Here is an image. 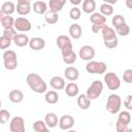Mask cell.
<instances>
[{"mask_svg": "<svg viewBox=\"0 0 132 132\" xmlns=\"http://www.w3.org/2000/svg\"><path fill=\"white\" fill-rule=\"evenodd\" d=\"M26 82L28 87L35 93L42 94V93H45L47 90L46 82L37 73H29L26 77Z\"/></svg>", "mask_w": 132, "mask_h": 132, "instance_id": "obj_1", "label": "cell"}, {"mask_svg": "<svg viewBox=\"0 0 132 132\" xmlns=\"http://www.w3.org/2000/svg\"><path fill=\"white\" fill-rule=\"evenodd\" d=\"M56 42H57L58 47L61 50L62 58L68 56L74 52L73 46H72V42L67 35H59L56 39Z\"/></svg>", "mask_w": 132, "mask_h": 132, "instance_id": "obj_2", "label": "cell"}, {"mask_svg": "<svg viewBox=\"0 0 132 132\" xmlns=\"http://www.w3.org/2000/svg\"><path fill=\"white\" fill-rule=\"evenodd\" d=\"M121 105H122V99L118 94H110L107 98L106 101V110L111 113V114H116L120 111L121 109Z\"/></svg>", "mask_w": 132, "mask_h": 132, "instance_id": "obj_3", "label": "cell"}, {"mask_svg": "<svg viewBox=\"0 0 132 132\" xmlns=\"http://www.w3.org/2000/svg\"><path fill=\"white\" fill-rule=\"evenodd\" d=\"M3 65L7 70H14L16 68L18 58L14 51L8 50L3 53Z\"/></svg>", "mask_w": 132, "mask_h": 132, "instance_id": "obj_4", "label": "cell"}, {"mask_svg": "<svg viewBox=\"0 0 132 132\" xmlns=\"http://www.w3.org/2000/svg\"><path fill=\"white\" fill-rule=\"evenodd\" d=\"M106 64L101 61H88L86 70L90 74H103L106 72Z\"/></svg>", "mask_w": 132, "mask_h": 132, "instance_id": "obj_5", "label": "cell"}, {"mask_svg": "<svg viewBox=\"0 0 132 132\" xmlns=\"http://www.w3.org/2000/svg\"><path fill=\"white\" fill-rule=\"evenodd\" d=\"M102 92H103V84L101 80L96 79L89 86L86 94L91 100H94V99H97L102 94Z\"/></svg>", "mask_w": 132, "mask_h": 132, "instance_id": "obj_6", "label": "cell"}, {"mask_svg": "<svg viewBox=\"0 0 132 132\" xmlns=\"http://www.w3.org/2000/svg\"><path fill=\"white\" fill-rule=\"evenodd\" d=\"M104 82L111 91H116L121 87V79L114 72H107L104 74Z\"/></svg>", "mask_w": 132, "mask_h": 132, "instance_id": "obj_7", "label": "cell"}, {"mask_svg": "<svg viewBox=\"0 0 132 132\" xmlns=\"http://www.w3.org/2000/svg\"><path fill=\"white\" fill-rule=\"evenodd\" d=\"M13 27L19 32H28L31 30L32 25L28 19H26L24 16H19L14 20V26Z\"/></svg>", "mask_w": 132, "mask_h": 132, "instance_id": "obj_8", "label": "cell"}, {"mask_svg": "<svg viewBox=\"0 0 132 132\" xmlns=\"http://www.w3.org/2000/svg\"><path fill=\"white\" fill-rule=\"evenodd\" d=\"M9 130L11 132H25V121L22 117H14L10 120Z\"/></svg>", "mask_w": 132, "mask_h": 132, "instance_id": "obj_9", "label": "cell"}, {"mask_svg": "<svg viewBox=\"0 0 132 132\" xmlns=\"http://www.w3.org/2000/svg\"><path fill=\"white\" fill-rule=\"evenodd\" d=\"M95 48L91 45H84L80 47L78 56L84 61H91L95 57Z\"/></svg>", "mask_w": 132, "mask_h": 132, "instance_id": "obj_10", "label": "cell"}, {"mask_svg": "<svg viewBox=\"0 0 132 132\" xmlns=\"http://www.w3.org/2000/svg\"><path fill=\"white\" fill-rule=\"evenodd\" d=\"M74 126V119L69 114H63L59 119V127L61 130H69Z\"/></svg>", "mask_w": 132, "mask_h": 132, "instance_id": "obj_11", "label": "cell"}, {"mask_svg": "<svg viewBox=\"0 0 132 132\" xmlns=\"http://www.w3.org/2000/svg\"><path fill=\"white\" fill-rule=\"evenodd\" d=\"M50 86L56 90V91H60V90H64L66 87V82L65 79L61 76H54L51 78L50 80Z\"/></svg>", "mask_w": 132, "mask_h": 132, "instance_id": "obj_12", "label": "cell"}, {"mask_svg": "<svg viewBox=\"0 0 132 132\" xmlns=\"http://www.w3.org/2000/svg\"><path fill=\"white\" fill-rule=\"evenodd\" d=\"M28 45L33 51H41L45 46V41L41 37H33L30 39Z\"/></svg>", "mask_w": 132, "mask_h": 132, "instance_id": "obj_13", "label": "cell"}, {"mask_svg": "<svg viewBox=\"0 0 132 132\" xmlns=\"http://www.w3.org/2000/svg\"><path fill=\"white\" fill-rule=\"evenodd\" d=\"M64 75L65 77L70 80V81H75L78 79L79 77V71L77 70V68L75 67H72V66H69L67 67L65 70H64Z\"/></svg>", "mask_w": 132, "mask_h": 132, "instance_id": "obj_14", "label": "cell"}, {"mask_svg": "<svg viewBox=\"0 0 132 132\" xmlns=\"http://www.w3.org/2000/svg\"><path fill=\"white\" fill-rule=\"evenodd\" d=\"M47 4L43 1V0H38V1H35L34 3H33V5H32V8H33V10L36 12V13H38V14H45L46 13V11H47Z\"/></svg>", "mask_w": 132, "mask_h": 132, "instance_id": "obj_15", "label": "cell"}, {"mask_svg": "<svg viewBox=\"0 0 132 132\" xmlns=\"http://www.w3.org/2000/svg\"><path fill=\"white\" fill-rule=\"evenodd\" d=\"M68 32H69L70 37L73 38V39H79L81 37V34H82L81 27L78 24H75V23L70 25V27L68 29Z\"/></svg>", "mask_w": 132, "mask_h": 132, "instance_id": "obj_16", "label": "cell"}, {"mask_svg": "<svg viewBox=\"0 0 132 132\" xmlns=\"http://www.w3.org/2000/svg\"><path fill=\"white\" fill-rule=\"evenodd\" d=\"M0 22L3 29L12 28L14 26V19L10 14H0Z\"/></svg>", "mask_w": 132, "mask_h": 132, "instance_id": "obj_17", "label": "cell"}, {"mask_svg": "<svg viewBox=\"0 0 132 132\" xmlns=\"http://www.w3.org/2000/svg\"><path fill=\"white\" fill-rule=\"evenodd\" d=\"M8 99L12 103H20L24 99V94L21 90H12L8 94Z\"/></svg>", "mask_w": 132, "mask_h": 132, "instance_id": "obj_18", "label": "cell"}, {"mask_svg": "<svg viewBox=\"0 0 132 132\" xmlns=\"http://www.w3.org/2000/svg\"><path fill=\"white\" fill-rule=\"evenodd\" d=\"M44 122L46 123L48 128H55L57 125H59V119L56 113L54 112H48L44 117Z\"/></svg>", "mask_w": 132, "mask_h": 132, "instance_id": "obj_19", "label": "cell"}, {"mask_svg": "<svg viewBox=\"0 0 132 132\" xmlns=\"http://www.w3.org/2000/svg\"><path fill=\"white\" fill-rule=\"evenodd\" d=\"M29 41H30V39H29L28 35L23 34V33L16 34V36H15L14 39H13L14 44H15L16 46H19V47H23V46L28 45V44H29Z\"/></svg>", "mask_w": 132, "mask_h": 132, "instance_id": "obj_20", "label": "cell"}, {"mask_svg": "<svg viewBox=\"0 0 132 132\" xmlns=\"http://www.w3.org/2000/svg\"><path fill=\"white\" fill-rule=\"evenodd\" d=\"M66 4V0H50L48 1V8L52 11L59 12L62 10L64 5Z\"/></svg>", "mask_w": 132, "mask_h": 132, "instance_id": "obj_21", "label": "cell"}, {"mask_svg": "<svg viewBox=\"0 0 132 132\" xmlns=\"http://www.w3.org/2000/svg\"><path fill=\"white\" fill-rule=\"evenodd\" d=\"M77 105L80 109H88L91 105V99L87 96V94H81L77 97Z\"/></svg>", "mask_w": 132, "mask_h": 132, "instance_id": "obj_22", "label": "cell"}, {"mask_svg": "<svg viewBox=\"0 0 132 132\" xmlns=\"http://www.w3.org/2000/svg\"><path fill=\"white\" fill-rule=\"evenodd\" d=\"M64 90H65L66 95L69 96V97H75V96H77V94L79 92L78 86L75 82H69V84H67Z\"/></svg>", "mask_w": 132, "mask_h": 132, "instance_id": "obj_23", "label": "cell"}, {"mask_svg": "<svg viewBox=\"0 0 132 132\" xmlns=\"http://www.w3.org/2000/svg\"><path fill=\"white\" fill-rule=\"evenodd\" d=\"M102 33V37H103V41L105 40H109V39H112L114 37H117V32L113 28L111 27H108L107 25L103 28V30L101 31Z\"/></svg>", "mask_w": 132, "mask_h": 132, "instance_id": "obj_24", "label": "cell"}, {"mask_svg": "<svg viewBox=\"0 0 132 132\" xmlns=\"http://www.w3.org/2000/svg\"><path fill=\"white\" fill-rule=\"evenodd\" d=\"M15 5L11 1H5L1 6V13L2 14H12L15 10Z\"/></svg>", "mask_w": 132, "mask_h": 132, "instance_id": "obj_25", "label": "cell"}, {"mask_svg": "<svg viewBox=\"0 0 132 132\" xmlns=\"http://www.w3.org/2000/svg\"><path fill=\"white\" fill-rule=\"evenodd\" d=\"M96 9V2L95 0H84L82 2V11L85 13H93Z\"/></svg>", "mask_w": 132, "mask_h": 132, "instance_id": "obj_26", "label": "cell"}, {"mask_svg": "<svg viewBox=\"0 0 132 132\" xmlns=\"http://www.w3.org/2000/svg\"><path fill=\"white\" fill-rule=\"evenodd\" d=\"M44 21L48 25H55L59 21L58 12H55V11H52V10H47L46 13L44 14Z\"/></svg>", "mask_w": 132, "mask_h": 132, "instance_id": "obj_27", "label": "cell"}, {"mask_svg": "<svg viewBox=\"0 0 132 132\" xmlns=\"http://www.w3.org/2000/svg\"><path fill=\"white\" fill-rule=\"evenodd\" d=\"M90 22L92 24H106V16L101 12H93L91 13Z\"/></svg>", "mask_w": 132, "mask_h": 132, "instance_id": "obj_28", "label": "cell"}, {"mask_svg": "<svg viewBox=\"0 0 132 132\" xmlns=\"http://www.w3.org/2000/svg\"><path fill=\"white\" fill-rule=\"evenodd\" d=\"M44 99H45V102L48 104H56L59 100V95L56 92V90L55 91H47L45 93Z\"/></svg>", "mask_w": 132, "mask_h": 132, "instance_id": "obj_29", "label": "cell"}, {"mask_svg": "<svg viewBox=\"0 0 132 132\" xmlns=\"http://www.w3.org/2000/svg\"><path fill=\"white\" fill-rule=\"evenodd\" d=\"M31 5L26 3H18L16 4V12L20 15H27L31 11Z\"/></svg>", "mask_w": 132, "mask_h": 132, "instance_id": "obj_30", "label": "cell"}, {"mask_svg": "<svg viewBox=\"0 0 132 132\" xmlns=\"http://www.w3.org/2000/svg\"><path fill=\"white\" fill-rule=\"evenodd\" d=\"M118 122L122 123V124H125V125H129L130 122H131V114L129 111H121L119 113V117H118Z\"/></svg>", "mask_w": 132, "mask_h": 132, "instance_id": "obj_31", "label": "cell"}, {"mask_svg": "<svg viewBox=\"0 0 132 132\" xmlns=\"http://www.w3.org/2000/svg\"><path fill=\"white\" fill-rule=\"evenodd\" d=\"M33 130L35 132H42V131H47L48 130V127L46 125V123L44 121H41V120H38V121H35L33 123Z\"/></svg>", "mask_w": 132, "mask_h": 132, "instance_id": "obj_32", "label": "cell"}, {"mask_svg": "<svg viewBox=\"0 0 132 132\" xmlns=\"http://www.w3.org/2000/svg\"><path fill=\"white\" fill-rule=\"evenodd\" d=\"M100 12L105 16H109L113 13V7H112L111 4L103 3V4L100 5Z\"/></svg>", "mask_w": 132, "mask_h": 132, "instance_id": "obj_33", "label": "cell"}, {"mask_svg": "<svg viewBox=\"0 0 132 132\" xmlns=\"http://www.w3.org/2000/svg\"><path fill=\"white\" fill-rule=\"evenodd\" d=\"M114 30H116V32H117V34H119L120 36H127V35H129V33H130V27L125 23L124 25H122V26H120V27H117V28H114Z\"/></svg>", "mask_w": 132, "mask_h": 132, "instance_id": "obj_34", "label": "cell"}, {"mask_svg": "<svg viewBox=\"0 0 132 132\" xmlns=\"http://www.w3.org/2000/svg\"><path fill=\"white\" fill-rule=\"evenodd\" d=\"M125 23H126V21H125V19H124L123 15H121V14H116V15L112 16L111 24H112V26H113L114 28L120 27V26L124 25Z\"/></svg>", "mask_w": 132, "mask_h": 132, "instance_id": "obj_35", "label": "cell"}, {"mask_svg": "<svg viewBox=\"0 0 132 132\" xmlns=\"http://www.w3.org/2000/svg\"><path fill=\"white\" fill-rule=\"evenodd\" d=\"M80 15H81V10H80L77 6H74V7L71 8L70 11H69V16H70V19L73 20V21L79 20Z\"/></svg>", "mask_w": 132, "mask_h": 132, "instance_id": "obj_36", "label": "cell"}, {"mask_svg": "<svg viewBox=\"0 0 132 132\" xmlns=\"http://www.w3.org/2000/svg\"><path fill=\"white\" fill-rule=\"evenodd\" d=\"M16 34H18V33H16V30H15V28H14V27L4 29V30H3V33H2V35H4V36L8 37V38H9V39H11L12 41H13L14 37L16 36Z\"/></svg>", "mask_w": 132, "mask_h": 132, "instance_id": "obj_37", "label": "cell"}, {"mask_svg": "<svg viewBox=\"0 0 132 132\" xmlns=\"http://www.w3.org/2000/svg\"><path fill=\"white\" fill-rule=\"evenodd\" d=\"M11 41H12L11 39H9L8 37L2 35V36L0 37V48H1V50H5V48L9 47L10 44H11Z\"/></svg>", "mask_w": 132, "mask_h": 132, "instance_id": "obj_38", "label": "cell"}, {"mask_svg": "<svg viewBox=\"0 0 132 132\" xmlns=\"http://www.w3.org/2000/svg\"><path fill=\"white\" fill-rule=\"evenodd\" d=\"M10 119V112L6 109H1L0 110V123L1 124H6Z\"/></svg>", "mask_w": 132, "mask_h": 132, "instance_id": "obj_39", "label": "cell"}, {"mask_svg": "<svg viewBox=\"0 0 132 132\" xmlns=\"http://www.w3.org/2000/svg\"><path fill=\"white\" fill-rule=\"evenodd\" d=\"M103 42H104V45H105L107 48H110V50L116 48V47L118 46V44H119L118 37H114V38L109 39V40H105V41H103Z\"/></svg>", "mask_w": 132, "mask_h": 132, "instance_id": "obj_40", "label": "cell"}, {"mask_svg": "<svg viewBox=\"0 0 132 132\" xmlns=\"http://www.w3.org/2000/svg\"><path fill=\"white\" fill-rule=\"evenodd\" d=\"M75 61H76V54H75L74 52H73L72 54L66 56V57H63V62L66 63V64H68V65L73 64Z\"/></svg>", "mask_w": 132, "mask_h": 132, "instance_id": "obj_41", "label": "cell"}, {"mask_svg": "<svg viewBox=\"0 0 132 132\" xmlns=\"http://www.w3.org/2000/svg\"><path fill=\"white\" fill-rule=\"evenodd\" d=\"M116 130H117L118 132H126V131L129 130V128H128V125L122 124V123H120V122L117 121V124H116Z\"/></svg>", "mask_w": 132, "mask_h": 132, "instance_id": "obj_42", "label": "cell"}, {"mask_svg": "<svg viewBox=\"0 0 132 132\" xmlns=\"http://www.w3.org/2000/svg\"><path fill=\"white\" fill-rule=\"evenodd\" d=\"M106 26V24H93L92 25V31L94 33H101V31L103 30V28Z\"/></svg>", "mask_w": 132, "mask_h": 132, "instance_id": "obj_43", "label": "cell"}, {"mask_svg": "<svg viewBox=\"0 0 132 132\" xmlns=\"http://www.w3.org/2000/svg\"><path fill=\"white\" fill-rule=\"evenodd\" d=\"M124 105L128 110H132V95H128L124 101Z\"/></svg>", "mask_w": 132, "mask_h": 132, "instance_id": "obj_44", "label": "cell"}, {"mask_svg": "<svg viewBox=\"0 0 132 132\" xmlns=\"http://www.w3.org/2000/svg\"><path fill=\"white\" fill-rule=\"evenodd\" d=\"M69 1H70V3H71L72 5L77 6V5H79V4L81 3V1H82V0H69Z\"/></svg>", "mask_w": 132, "mask_h": 132, "instance_id": "obj_45", "label": "cell"}, {"mask_svg": "<svg viewBox=\"0 0 132 132\" xmlns=\"http://www.w3.org/2000/svg\"><path fill=\"white\" fill-rule=\"evenodd\" d=\"M125 4L128 8L132 9V0H125Z\"/></svg>", "mask_w": 132, "mask_h": 132, "instance_id": "obj_46", "label": "cell"}, {"mask_svg": "<svg viewBox=\"0 0 132 132\" xmlns=\"http://www.w3.org/2000/svg\"><path fill=\"white\" fill-rule=\"evenodd\" d=\"M104 1V3H108V4H116L117 2H118V0H103Z\"/></svg>", "mask_w": 132, "mask_h": 132, "instance_id": "obj_47", "label": "cell"}, {"mask_svg": "<svg viewBox=\"0 0 132 132\" xmlns=\"http://www.w3.org/2000/svg\"><path fill=\"white\" fill-rule=\"evenodd\" d=\"M18 3H26V4H30L31 0H16Z\"/></svg>", "mask_w": 132, "mask_h": 132, "instance_id": "obj_48", "label": "cell"}]
</instances>
